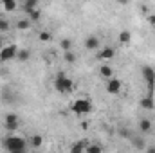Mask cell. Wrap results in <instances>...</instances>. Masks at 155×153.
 Segmentation results:
<instances>
[{
	"mask_svg": "<svg viewBox=\"0 0 155 153\" xmlns=\"http://www.w3.org/2000/svg\"><path fill=\"white\" fill-rule=\"evenodd\" d=\"M4 148L7 150V153H27L29 142L20 135H7L4 139Z\"/></svg>",
	"mask_w": 155,
	"mask_h": 153,
	"instance_id": "obj_1",
	"label": "cell"
},
{
	"mask_svg": "<svg viewBox=\"0 0 155 153\" xmlns=\"http://www.w3.org/2000/svg\"><path fill=\"white\" fill-rule=\"evenodd\" d=\"M54 90L60 94H71V92H74V81L61 70L54 77Z\"/></svg>",
	"mask_w": 155,
	"mask_h": 153,
	"instance_id": "obj_2",
	"label": "cell"
},
{
	"mask_svg": "<svg viewBox=\"0 0 155 153\" xmlns=\"http://www.w3.org/2000/svg\"><path fill=\"white\" fill-rule=\"evenodd\" d=\"M71 112L74 115H87L92 112V103H90V99H87V97H79L76 101H72L71 103Z\"/></svg>",
	"mask_w": 155,
	"mask_h": 153,
	"instance_id": "obj_3",
	"label": "cell"
},
{
	"mask_svg": "<svg viewBox=\"0 0 155 153\" xmlns=\"http://www.w3.org/2000/svg\"><path fill=\"white\" fill-rule=\"evenodd\" d=\"M141 74L146 81V88H148V96L153 97L155 94V69L150 65H143L141 67Z\"/></svg>",
	"mask_w": 155,
	"mask_h": 153,
	"instance_id": "obj_4",
	"label": "cell"
},
{
	"mask_svg": "<svg viewBox=\"0 0 155 153\" xmlns=\"http://www.w3.org/2000/svg\"><path fill=\"white\" fill-rule=\"evenodd\" d=\"M18 45L15 43H9V45H4L0 49V63H7V61H13L16 60V54H18Z\"/></svg>",
	"mask_w": 155,
	"mask_h": 153,
	"instance_id": "obj_5",
	"label": "cell"
},
{
	"mask_svg": "<svg viewBox=\"0 0 155 153\" xmlns=\"http://www.w3.org/2000/svg\"><path fill=\"white\" fill-rule=\"evenodd\" d=\"M4 128L9 132V133H13V132H16L18 128H20V119H18V115L16 114H5L4 117Z\"/></svg>",
	"mask_w": 155,
	"mask_h": 153,
	"instance_id": "obj_6",
	"label": "cell"
},
{
	"mask_svg": "<svg viewBox=\"0 0 155 153\" xmlns=\"http://www.w3.org/2000/svg\"><path fill=\"white\" fill-rule=\"evenodd\" d=\"M107 92L110 94V96H117V94H121V88H123V83H121V79H117V77H112V79H108L107 81Z\"/></svg>",
	"mask_w": 155,
	"mask_h": 153,
	"instance_id": "obj_7",
	"label": "cell"
},
{
	"mask_svg": "<svg viewBox=\"0 0 155 153\" xmlns=\"http://www.w3.org/2000/svg\"><path fill=\"white\" fill-rule=\"evenodd\" d=\"M114 56H116V49H114V47H110V45H107V47H103V49L99 50L97 60H101L103 63H107V61H110Z\"/></svg>",
	"mask_w": 155,
	"mask_h": 153,
	"instance_id": "obj_8",
	"label": "cell"
},
{
	"mask_svg": "<svg viewBox=\"0 0 155 153\" xmlns=\"http://www.w3.org/2000/svg\"><path fill=\"white\" fill-rule=\"evenodd\" d=\"M83 45H85L87 50H97V49L101 47V40L97 38V36H92V34H90V36L85 38V43H83Z\"/></svg>",
	"mask_w": 155,
	"mask_h": 153,
	"instance_id": "obj_9",
	"label": "cell"
},
{
	"mask_svg": "<svg viewBox=\"0 0 155 153\" xmlns=\"http://www.w3.org/2000/svg\"><path fill=\"white\" fill-rule=\"evenodd\" d=\"M139 132H141L143 135L152 133V132H153V122H152L150 119H141V122H139Z\"/></svg>",
	"mask_w": 155,
	"mask_h": 153,
	"instance_id": "obj_10",
	"label": "cell"
},
{
	"mask_svg": "<svg viewBox=\"0 0 155 153\" xmlns=\"http://www.w3.org/2000/svg\"><path fill=\"white\" fill-rule=\"evenodd\" d=\"M87 146H88V141H85V139L83 141H76V142H72L69 153H85Z\"/></svg>",
	"mask_w": 155,
	"mask_h": 153,
	"instance_id": "obj_11",
	"label": "cell"
},
{
	"mask_svg": "<svg viewBox=\"0 0 155 153\" xmlns=\"http://www.w3.org/2000/svg\"><path fill=\"white\" fill-rule=\"evenodd\" d=\"M99 76L108 81V79H112V77H114V69H112L108 63H103V65L99 67Z\"/></svg>",
	"mask_w": 155,
	"mask_h": 153,
	"instance_id": "obj_12",
	"label": "cell"
},
{
	"mask_svg": "<svg viewBox=\"0 0 155 153\" xmlns=\"http://www.w3.org/2000/svg\"><path fill=\"white\" fill-rule=\"evenodd\" d=\"M20 5H18V2L16 0H2V9L5 11V13H13V11H16Z\"/></svg>",
	"mask_w": 155,
	"mask_h": 153,
	"instance_id": "obj_13",
	"label": "cell"
},
{
	"mask_svg": "<svg viewBox=\"0 0 155 153\" xmlns=\"http://www.w3.org/2000/svg\"><path fill=\"white\" fill-rule=\"evenodd\" d=\"M27 142H29L31 148H36V150H38V148H41V144H43V137H41L40 133H33Z\"/></svg>",
	"mask_w": 155,
	"mask_h": 153,
	"instance_id": "obj_14",
	"label": "cell"
},
{
	"mask_svg": "<svg viewBox=\"0 0 155 153\" xmlns=\"http://www.w3.org/2000/svg\"><path fill=\"white\" fill-rule=\"evenodd\" d=\"M20 7H22L25 13H31V11L38 9V0H25V2L20 4Z\"/></svg>",
	"mask_w": 155,
	"mask_h": 153,
	"instance_id": "obj_15",
	"label": "cell"
},
{
	"mask_svg": "<svg viewBox=\"0 0 155 153\" xmlns=\"http://www.w3.org/2000/svg\"><path fill=\"white\" fill-rule=\"evenodd\" d=\"M132 142H134V148L137 150H146V141L143 135H132Z\"/></svg>",
	"mask_w": 155,
	"mask_h": 153,
	"instance_id": "obj_16",
	"label": "cell"
},
{
	"mask_svg": "<svg viewBox=\"0 0 155 153\" xmlns=\"http://www.w3.org/2000/svg\"><path fill=\"white\" fill-rule=\"evenodd\" d=\"M29 58H31V50H29V49H18L16 60H18L20 63H25V61H29Z\"/></svg>",
	"mask_w": 155,
	"mask_h": 153,
	"instance_id": "obj_17",
	"label": "cell"
},
{
	"mask_svg": "<svg viewBox=\"0 0 155 153\" xmlns=\"http://www.w3.org/2000/svg\"><path fill=\"white\" fill-rule=\"evenodd\" d=\"M117 40H119V43H121V45H128V43L132 41V33L124 29V31H121V33H119Z\"/></svg>",
	"mask_w": 155,
	"mask_h": 153,
	"instance_id": "obj_18",
	"label": "cell"
},
{
	"mask_svg": "<svg viewBox=\"0 0 155 153\" xmlns=\"http://www.w3.org/2000/svg\"><path fill=\"white\" fill-rule=\"evenodd\" d=\"M141 106H143L144 110H153V108H155L153 97H150V96H144V97L141 99Z\"/></svg>",
	"mask_w": 155,
	"mask_h": 153,
	"instance_id": "obj_19",
	"label": "cell"
},
{
	"mask_svg": "<svg viewBox=\"0 0 155 153\" xmlns=\"http://www.w3.org/2000/svg\"><path fill=\"white\" fill-rule=\"evenodd\" d=\"M85 153H103V146L97 144V142H88V146H87Z\"/></svg>",
	"mask_w": 155,
	"mask_h": 153,
	"instance_id": "obj_20",
	"label": "cell"
},
{
	"mask_svg": "<svg viewBox=\"0 0 155 153\" xmlns=\"http://www.w3.org/2000/svg\"><path fill=\"white\" fill-rule=\"evenodd\" d=\"M31 20L29 18H20L18 22H16V29H20V31H27L29 27H31Z\"/></svg>",
	"mask_w": 155,
	"mask_h": 153,
	"instance_id": "obj_21",
	"label": "cell"
},
{
	"mask_svg": "<svg viewBox=\"0 0 155 153\" xmlns=\"http://www.w3.org/2000/svg\"><path fill=\"white\" fill-rule=\"evenodd\" d=\"M60 47H61V50H63V52L72 50V40H71V38H63L61 41H60Z\"/></svg>",
	"mask_w": 155,
	"mask_h": 153,
	"instance_id": "obj_22",
	"label": "cell"
},
{
	"mask_svg": "<svg viewBox=\"0 0 155 153\" xmlns=\"http://www.w3.org/2000/svg\"><path fill=\"white\" fill-rule=\"evenodd\" d=\"M11 29V24H9V20L5 18V16H0V34L2 33H7Z\"/></svg>",
	"mask_w": 155,
	"mask_h": 153,
	"instance_id": "obj_23",
	"label": "cell"
},
{
	"mask_svg": "<svg viewBox=\"0 0 155 153\" xmlns=\"http://www.w3.org/2000/svg\"><path fill=\"white\" fill-rule=\"evenodd\" d=\"M2 97L5 99V103H15V96L9 92V86H5V88L2 90Z\"/></svg>",
	"mask_w": 155,
	"mask_h": 153,
	"instance_id": "obj_24",
	"label": "cell"
},
{
	"mask_svg": "<svg viewBox=\"0 0 155 153\" xmlns=\"http://www.w3.org/2000/svg\"><path fill=\"white\" fill-rule=\"evenodd\" d=\"M40 16H41V11L40 9H35V11H31V13H27V18L31 20V22H38Z\"/></svg>",
	"mask_w": 155,
	"mask_h": 153,
	"instance_id": "obj_25",
	"label": "cell"
},
{
	"mask_svg": "<svg viewBox=\"0 0 155 153\" xmlns=\"http://www.w3.org/2000/svg\"><path fill=\"white\" fill-rule=\"evenodd\" d=\"M63 60H65L67 63H74V61H76V54H74L72 50H69V52H63Z\"/></svg>",
	"mask_w": 155,
	"mask_h": 153,
	"instance_id": "obj_26",
	"label": "cell"
},
{
	"mask_svg": "<svg viewBox=\"0 0 155 153\" xmlns=\"http://www.w3.org/2000/svg\"><path fill=\"white\" fill-rule=\"evenodd\" d=\"M38 38H40V41H45V43H47V41L52 40V34H51L49 31H41V33L38 34Z\"/></svg>",
	"mask_w": 155,
	"mask_h": 153,
	"instance_id": "obj_27",
	"label": "cell"
},
{
	"mask_svg": "<svg viewBox=\"0 0 155 153\" xmlns=\"http://www.w3.org/2000/svg\"><path fill=\"white\" fill-rule=\"evenodd\" d=\"M119 135H123V137H126V139H132V133H130L126 128H121V130H119Z\"/></svg>",
	"mask_w": 155,
	"mask_h": 153,
	"instance_id": "obj_28",
	"label": "cell"
},
{
	"mask_svg": "<svg viewBox=\"0 0 155 153\" xmlns=\"http://www.w3.org/2000/svg\"><path fill=\"white\" fill-rule=\"evenodd\" d=\"M148 22H150L152 27H155V15H150V16H148Z\"/></svg>",
	"mask_w": 155,
	"mask_h": 153,
	"instance_id": "obj_29",
	"label": "cell"
},
{
	"mask_svg": "<svg viewBox=\"0 0 155 153\" xmlns=\"http://www.w3.org/2000/svg\"><path fill=\"white\" fill-rule=\"evenodd\" d=\"M146 153H155V146H150V148H146Z\"/></svg>",
	"mask_w": 155,
	"mask_h": 153,
	"instance_id": "obj_30",
	"label": "cell"
},
{
	"mask_svg": "<svg viewBox=\"0 0 155 153\" xmlns=\"http://www.w3.org/2000/svg\"><path fill=\"white\" fill-rule=\"evenodd\" d=\"M4 47V38H2V34H0V49Z\"/></svg>",
	"mask_w": 155,
	"mask_h": 153,
	"instance_id": "obj_31",
	"label": "cell"
},
{
	"mask_svg": "<svg viewBox=\"0 0 155 153\" xmlns=\"http://www.w3.org/2000/svg\"><path fill=\"white\" fill-rule=\"evenodd\" d=\"M153 132H155V122H153Z\"/></svg>",
	"mask_w": 155,
	"mask_h": 153,
	"instance_id": "obj_32",
	"label": "cell"
}]
</instances>
